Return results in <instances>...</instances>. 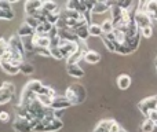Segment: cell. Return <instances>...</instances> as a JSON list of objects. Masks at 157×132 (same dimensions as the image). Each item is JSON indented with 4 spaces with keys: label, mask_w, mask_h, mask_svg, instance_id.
I'll return each mask as SVG.
<instances>
[{
    "label": "cell",
    "mask_w": 157,
    "mask_h": 132,
    "mask_svg": "<svg viewBox=\"0 0 157 132\" xmlns=\"http://www.w3.org/2000/svg\"><path fill=\"white\" fill-rule=\"evenodd\" d=\"M65 98L71 102V105H80L86 100L87 98V91L80 83H76V84H72L66 88L65 91Z\"/></svg>",
    "instance_id": "1"
},
{
    "label": "cell",
    "mask_w": 157,
    "mask_h": 132,
    "mask_svg": "<svg viewBox=\"0 0 157 132\" xmlns=\"http://www.w3.org/2000/svg\"><path fill=\"white\" fill-rule=\"evenodd\" d=\"M63 123L58 116L55 117H47L36 124L33 132H57L62 130Z\"/></svg>",
    "instance_id": "2"
},
{
    "label": "cell",
    "mask_w": 157,
    "mask_h": 132,
    "mask_svg": "<svg viewBox=\"0 0 157 132\" xmlns=\"http://www.w3.org/2000/svg\"><path fill=\"white\" fill-rule=\"evenodd\" d=\"M39 121H30V120H26L24 117H15V120L13 121V130L15 132H33L36 124Z\"/></svg>",
    "instance_id": "3"
},
{
    "label": "cell",
    "mask_w": 157,
    "mask_h": 132,
    "mask_svg": "<svg viewBox=\"0 0 157 132\" xmlns=\"http://www.w3.org/2000/svg\"><path fill=\"white\" fill-rule=\"evenodd\" d=\"M14 95H15V85L8 81L3 83V85L0 87V105L10 102L14 98Z\"/></svg>",
    "instance_id": "4"
},
{
    "label": "cell",
    "mask_w": 157,
    "mask_h": 132,
    "mask_svg": "<svg viewBox=\"0 0 157 132\" xmlns=\"http://www.w3.org/2000/svg\"><path fill=\"white\" fill-rule=\"evenodd\" d=\"M138 109L141 110V113L147 119V116L150 114V111H153V110L157 109V96L145 98L144 100H141V102L138 103Z\"/></svg>",
    "instance_id": "5"
},
{
    "label": "cell",
    "mask_w": 157,
    "mask_h": 132,
    "mask_svg": "<svg viewBox=\"0 0 157 132\" xmlns=\"http://www.w3.org/2000/svg\"><path fill=\"white\" fill-rule=\"evenodd\" d=\"M8 50L13 52H17V54L25 57V47H24V40L19 37L18 35H13L10 39H8Z\"/></svg>",
    "instance_id": "6"
},
{
    "label": "cell",
    "mask_w": 157,
    "mask_h": 132,
    "mask_svg": "<svg viewBox=\"0 0 157 132\" xmlns=\"http://www.w3.org/2000/svg\"><path fill=\"white\" fill-rule=\"evenodd\" d=\"M59 50H61V52H62L63 58H68V57H71L72 54H75L76 51L80 50V44H78V43H72V41L61 40Z\"/></svg>",
    "instance_id": "7"
},
{
    "label": "cell",
    "mask_w": 157,
    "mask_h": 132,
    "mask_svg": "<svg viewBox=\"0 0 157 132\" xmlns=\"http://www.w3.org/2000/svg\"><path fill=\"white\" fill-rule=\"evenodd\" d=\"M15 17L13 7H11V2H6V0H0V19H6L10 21Z\"/></svg>",
    "instance_id": "8"
},
{
    "label": "cell",
    "mask_w": 157,
    "mask_h": 132,
    "mask_svg": "<svg viewBox=\"0 0 157 132\" xmlns=\"http://www.w3.org/2000/svg\"><path fill=\"white\" fill-rule=\"evenodd\" d=\"M135 24L138 25L139 29H144V28L152 26V18L147 15L145 10H138L135 14Z\"/></svg>",
    "instance_id": "9"
},
{
    "label": "cell",
    "mask_w": 157,
    "mask_h": 132,
    "mask_svg": "<svg viewBox=\"0 0 157 132\" xmlns=\"http://www.w3.org/2000/svg\"><path fill=\"white\" fill-rule=\"evenodd\" d=\"M41 7H43V2H40V0H26L25 6H24L25 14H26V17H32V15H35Z\"/></svg>",
    "instance_id": "10"
},
{
    "label": "cell",
    "mask_w": 157,
    "mask_h": 132,
    "mask_svg": "<svg viewBox=\"0 0 157 132\" xmlns=\"http://www.w3.org/2000/svg\"><path fill=\"white\" fill-rule=\"evenodd\" d=\"M71 102H69L68 99L65 98V95L63 96H55V98H52V103H51V107L50 109H52L54 111H57V110H65L66 107H71Z\"/></svg>",
    "instance_id": "11"
},
{
    "label": "cell",
    "mask_w": 157,
    "mask_h": 132,
    "mask_svg": "<svg viewBox=\"0 0 157 132\" xmlns=\"http://www.w3.org/2000/svg\"><path fill=\"white\" fill-rule=\"evenodd\" d=\"M32 41L35 48H50V44H51V39L48 36H39L36 33L32 37Z\"/></svg>",
    "instance_id": "12"
},
{
    "label": "cell",
    "mask_w": 157,
    "mask_h": 132,
    "mask_svg": "<svg viewBox=\"0 0 157 132\" xmlns=\"http://www.w3.org/2000/svg\"><path fill=\"white\" fill-rule=\"evenodd\" d=\"M58 36L61 40L65 41H72V43H78V39L76 36V32L72 29H58Z\"/></svg>",
    "instance_id": "13"
},
{
    "label": "cell",
    "mask_w": 157,
    "mask_h": 132,
    "mask_svg": "<svg viewBox=\"0 0 157 132\" xmlns=\"http://www.w3.org/2000/svg\"><path fill=\"white\" fill-rule=\"evenodd\" d=\"M83 59L86 61L87 63H91V65H94V63H98L101 61V55L98 54L97 51H92V50H84Z\"/></svg>",
    "instance_id": "14"
},
{
    "label": "cell",
    "mask_w": 157,
    "mask_h": 132,
    "mask_svg": "<svg viewBox=\"0 0 157 132\" xmlns=\"http://www.w3.org/2000/svg\"><path fill=\"white\" fill-rule=\"evenodd\" d=\"M0 66H2V69L4 70L7 74L14 76V74H18L19 73V67L15 66L14 63H11L10 61H7V59H0Z\"/></svg>",
    "instance_id": "15"
},
{
    "label": "cell",
    "mask_w": 157,
    "mask_h": 132,
    "mask_svg": "<svg viewBox=\"0 0 157 132\" xmlns=\"http://www.w3.org/2000/svg\"><path fill=\"white\" fill-rule=\"evenodd\" d=\"M17 35H18L21 39L33 37V36H35V29H32L29 25H26V24L24 22V24H22L21 26L18 28V32H17Z\"/></svg>",
    "instance_id": "16"
},
{
    "label": "cell",
    "mask_w": 157,
    "mask_h": 132,
    "mask_svg": "<svg viewBox=\"0 0 157 132\" xmlns=\"http://www.w3.org/2000/svg\"><path fill=\"white\" fill-rule=\"evenodd\" d=\"M66 73H68L71 77H76V78L84 76V70L78 65H66Z\"/></svg>",
    "instance_id": "17"
},
{
    "label": "cell",
    "mask_w": 157,
    "mask_h": 132,
    "mask_svg": "<svg viewBox=\"0 0 157 132\" xmlns=\"http://www.w3.org/2000/svg\"><path fill=\"white\" fill-rule=\"evenodd\" d=\"M41 87H43V83H41L40 80H30L29 83H28L24 87V88H25V89H28V91H30L32 94L37 95Z\"/></svg>",
    "instance_id": "18"
},
{
    "label": "cell",
    "mask_w": 157,
    "mask_h": 132,
    "mask_svg": "<svg viewBox=\"0 0 157 132\" xmlns=\"http://www.w3.org/2000/svg\"><path fill=\"white\" fill-rule=\"evenodd\" d=\"M84 50H86V48H81V47H80V50H78V51H76L75 54H72L71 57L66 58V65H78V61L83 59Z\"/></svg>",
    "instance_id": "19"
},
{
    "label": "cell",
    "mask_w": 157,
    "mask_h": 132,
    "mask_svg": "<svg viewBox=\"0 0 157 132\" xmlns=\"http://www.w3.org/2000/svg\"><path fill=\"white\" fill-rule=\"evenodd\" d=\"M131 85V77L128 74H120L117 77V87L120 89H128Z\"/></svg>",
    "instance_id": "20"
},
{
    "label": "cell",
    "mask_w": 157,
    "mask_h": 132,
    "mask_svg": "<svg viewBox=\"0 0 157 132\" xmlns=\"http://www.w3.org/2000/svg\"><path fill=\"white\" fill-rule=\"evenodd\" d=\"M52 26H54V25L48 24V22H41V24L36 28L35 33L39 36H48V33H50V30L52 29Z\"/></svg>",
    "instance_id": "21"
},
{
    "label": "cell",
    "mask_w": 157,
    "mask_h": 132,
    "mask_svg": "<svg viewBox=\"0 0 157 132\" xmlns=\"http://www.w3.org/2000/svg\"><path fill=\"white\" fill-rule=\"evenodd\" d=\"M106 11H110L108 3L106 2H95L94 8H92L91 13L92 14H103V13H106Z\"/></svg>",
    "instance_id": "22"
},
{
    "label": "cell",
    "mask_w": 157,
    "mask_h": 132,
    "mask_svg": "<svg viewBox=\"0 0 157 132\" xmlns=\"http://www.w3.org/2000/svg\"><path fill=\"white\" fill-rule=\"evenodd\" d=\"M19 72L21 73H24V74H32L33 72H35V66L32 65V63L29 62V61H26V59H24L21 63H19Z\"/></svg>",
    "instance_id": "23"
},
{
    "label": "cell",
    "mask_w": 157,
    "mask_h": 132,
    "mask_svg": "<svg viewBox=\"0 0 157 132\" xmlns=\"http://www.w3.org/2000/svg\"><path fill=\"white\" fill-rule=\"evenodd\" d=\"M75 32H76V36H77V39H78L80 41H86L87 39H88V36H90V32H88V25L78 28V29H76Z\"/></svg>",
    "instance_id": "24"
},
{
    "label": "cell",
    "mask_w": 157,
    "mask_h": 132,
    "mask_svg": "<svg viewBox=\"0 0 157 132\" xmlns=\"http://www.w3.org/2000/svg\"><path fill=\"white\" fill-rule=\"evenodd\" d=\"M112 121H113V120H102V121L95 127L94 132H109V128H110V125H112Z\"/></svg>",
    "instance_id": "25"
},
{
    "label": "cell",
    "mask_w": 157,
    "mask_h": 132,
    "mask_svg": "<svg viewBox=\"0 0 157 132\" xmlns=\"http://www.w3.org/2000/svg\"><path fill=\"white\" fill-rule=\"evenodd\" d=\"M155 130H156V124L150 119H146V120L142 121V124H141V131L142 132H153Z\"/></svg>",
    "instance_id": "26"
},
{
    "label": "cell",
    "mask_w": 157,
    "mask_h": 132,
    "mask_svg": "<svg viewBox=\"0 0 157 132\" xmlns=\"http://www.w3.org/2000/svg\"><path fill=\"white\" fill-rule=\"evenodd\" d=\"M88 32H90V36H102L103 32H102V26L99 24H91L88 25Z\"/></svg>",
    "instance_id": "27"
},
{
    "label": "cell",
    "mask_w": 157,
    "mask_h": 132,
    "mask_svg": "<svg viewBox=\"0 0 157 132\" xmlns=\"http://www.w3.org/2000/svg\"><path fill=\"white\" fill-rule=\"evenodd\" d=\"M43 8L47 11V13H55V11H59L58 4L55 2H52V0H46V2H43Z\"/></svg>",
    "instance_id": "28"
},
{
    "label": "cell",
    "mask_w": 157,
    "mask_h": 132,
    "mask_svg": "<svg viewBox=\"0 0 157 132\" xmlns=\"http://www.w3.org/2000/svg\"><path fill=\"white\" fill-rule=\"evenodd\" d=\"M101 26H102V32H103V35L112 33V32L114 30L113 22H112V18H110V19H106V21H103L102 24H101Z\"/></svg>",
    "instance_id": "29"
},
{
    "label": "cell",
    "mask_w": 157,
    "mask_h": 132,
    "mask_svg": "<svg viewBox=\"0 0 157 132\" xmlns=\"http://www.w3.org/2000/svg\"><path fill=\"white\" fill-rule=\"evenodd\" d=\"M25 24L26 25H29L32 29H35L36 30V28L39 26V25L41 24L40 21H39L37 18H35V17H25Z\"/></svg>",
    "instance_id": "30"
},
{
    "label": "cell",
    "mask_w": 157,
    "mask_h": 132,
    "mask_svg": "<svg viewBox=\"0 0 157 132\" xmlns=\"http://www.w3.org/2000/svg\"><path fill=\"white\" fill-rule=\"evenodd\" d=\"M37 100L44 106V107H51V103H52V98L50 96H44V95H37Z\"/></svg>",
    "instance_id": "31"
},
{
    "label": "cell",
    "mask_w": 157,
    "mask_h": 132,
    "mask_svg": "<svg viewBox=\"0 0 157 132\" xmlns=\"http://www.w3.org/2000/svg\"><path fill=\"white\" fill-rule=\"evenodd\" d=\"M48 50H50V55L52 58H55V59H63V55L61 52L59 47H50Z\"/></svg>",
    "instance_id": "32"
},
{
    "label": "cell",
    "mask_w": 157,
    "mask_h": 132,
    "mask_svg": "<svg viewBox=\"0 0 157 132\" xmlns=\"http://www.w3.org/2000/svg\"><path fill=\"white\" fill-rule=\"evenodd\" d=\"M7 51H8V40L2 37L0 39V57H3Z\"/></svg>",
    "instance_id": "33"
},
{
    "label": "cell",
    "mask_w": 157,
    "mask_h": 132,
    "mask_svg": "<svg viewBox=\"0 0 157 132\" xmlns=\"http://www.w3.org/2000/svg\"><path fill=\"white\" fill-rule=\"evenodd\" d=\"M141 32V36L142 37H150L153 33V28L152 26H147V28H144V29H139Z\"/></svg>",
    "instance_id": "34"
},
{
    "label": "cell",
    "mask_w": 157,
    "mask_h": 132,
    "mask_svg": "<svg viewBox=\"0 0 157 132\" xmlns=\"http://www.w3.org/2000/svg\"><path fill=\"white\" fill-rule=\"evenodd\" d=\"M33 52H36L37 55H41V57H51L50 55V50L48 48H35Z\"/></svg>",
    "instance_id": "35"
},
{
    "label": "cell",
    "mask_w": 157,
    "mask_h": 132,
    "mask_svg": "<svg viewBox=\"0 0 157 132\" xmlns=\"http://www.w3.org/2000/svg\"><path fill=\"white\" fill-rule=\"evenodd\" d=\"M11 117H10V113H8V111H4V110L0 111V121L2 123H8Z\"/></svg>",
    "instance_id": "36"
},
{
    "label": "cell",
    "mask_w": 157,
    "mask_h": 132,
    "mask_svg": "<svg viewBox=\"0 0 157 132\" xmlns=\"http://www.w3.org/2000/svg\"><path fill=\"white\" fill-rule=\"evenodd\" d=\"M120 130H121V127L119 125V123L113 120V121H112L110 128H109V132H120Z\"/></svg>",
    "instance_id": "37"
},
{
    "label": "cell",
    "mask_w": 157,
    "mask_h": 132,
    "mask_svg": "<svg viewBox=\"0 0 157 132\" xmlns=\"http://www.w3.org/2000/svg\"><path fill=\"white\" fill-rule=\"evenodd\" d=\"M147 119L152 120V121L156 124V128H157V109L156 110H153V111H150V114L147 116Z\"/></svg>",
    "instance_id": "38"
},
{
    "label": "cell",
    "mask_w": 157,
    "mask_h": 132,
    "mask_svg": "<svg viewBox=\"0 0 157 132\" xmlns=\"http://www.w3.org/2000/svg\"><path fill=\"white\" fill-rule=\"evenodd\" d=\"M120 132H125V131H124V130H123V128H121V130H120Z\"/></svg>",
    "instance_id": "39"
}]
</instances>
